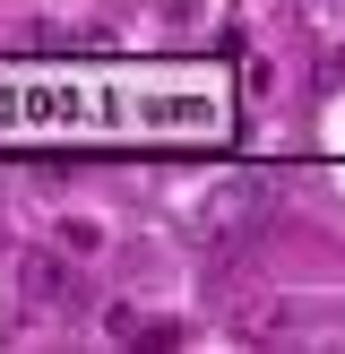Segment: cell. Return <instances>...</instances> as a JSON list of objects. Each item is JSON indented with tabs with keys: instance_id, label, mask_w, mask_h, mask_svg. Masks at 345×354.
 <instances>
[{
	"instance_id": "cell-1",
	"label": "cell",
	"mask_w": 345,
	"mask_h": 354,
	"mask_svg": "<svg viewBox=\"0 0 345 354\" xmlns=\"http://www.w3.org/2000/svg\"><path fill=\"white\" fill-rule=\"evenodd\" d=\"M268 216H276V182L268 173H233V182H207L199 199H190V225H199L207 242H224V251L250 242Z\"/></svg>"
},
{
	"instance_id": "cell-2",
	"label": "cell",
	"mask_w": 345,
	"mask_h": 354,
	"mask_svg": "<svg viewBox=\"0 0 345 354\" xmlns=\"http://www.w3.org/2000/svg\"><path fill=\"white\" fill-rule=\"evenodd\" d=\"M17 294H26L43 320H69V311H86V277H78V251H26L17 259Z\"/></svg>"
},
{
	"instance_id": "cell-3",
	"label": "cell",
	"mask_w": 345,
	"mask_h": 354,
	"mask_svg": "<svg viewBox=\"0 0 345 354\" xmlns=\"http://www.w3.org/2000/svg\"><path fill=\"white\" fill-rule=\"evenodd\" d=\"M207 9H216V0H147V17H155L164 35H199V26H207Z\"/></svg>"
},
{
	"instance_id": "cell-4",
	"label": "cell",
	"mask_w": 345,
	"mask_h": 354,
	"mask_svg": "<svg viewBox=\"0 0 345 354\" xmlns=\"http://www.w3.org/2000/svg\"><path fill=\"white\" fill-rule=\"evenodd\" d=\"M52 242L78 251V259H95V251H103V225H95V216H61V225H52Z\"/></svg>"
}]
</instances>
